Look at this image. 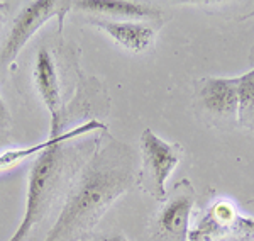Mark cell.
Segmentation results:
<instances>
[{
	"mask_svg": "<svg viewBox=\"0 0 254 241\" xmlns=\"http://www.w3.org/2000/svg\"><path fill=\"white\" fill-rule=\"evenodd\" d=\"M141 166L137 170V185L144 194L158 202L168 195L166 182L183 157V148L178 143H170L159 138L153 129H144L139 140Z\"/></svg>",
	"mask_w": 254,
	"mask_h": 241,
	"instance_id": "obj_3",
	"label": "cell"
},
{
	"mask_svg": "<svg viewBox=\"0 0 254 241\" xmlns=\"http://www.w3.org/2000/svg\"><path fill=\"white\" fill-rule=\"evenodd\" d=\"M237 95H239V117L243 122L254 119V70L237 77Z\"/></svg>",
	"mask_w": 254,
	"mask_h": 241,
	"instance_id": "obj_11",
	"label": "cell"
},
{
	"mask_svg": "<svg viewBox=\"0 0 254 241\" xmlns=\"http://www.w3.org/2000/svg\"><path fill=\"white\" fill-rule=\"evenodd\" d=\"M12 126V117H10V112L7 109L5 102L0 97V129L2 131H9Z\"/></svg>",
	"mask_w": 254,
	"mask_h": 241,
	"instance_id": "obj_12",
	"label": "cell"
},
{
	"mask_svg": "<svg viewBox=\"0 0 254 241\" xmlns=\"http://www.w3.org/2000/svg\"><path fill=\"white\" fill-rule=\"evenodd\" d=\"M73 7L81 14H87L88 19L158 22L163 17V12L154 9L149 3L129 2V0H83V2H75Z\"/></svg>",
	"mask_w": 254,
	"mask_h": 241,
	"instance_id": "obj_9",
	"label": "cell"
},
{
	"mask_svg": "<svg viewBox=\"0 0 254 241\" xmlns=\"http://www.w3.org/2000/svg\"><path fill=\"white\" fill-rule=\"evenodd\" d=\"M196 104L212 117L225 121L237 119L239 95L237 79H217L207 77L196 83Z\"/></svg>",
	"mask_w": 254,
	"mask_h": 241,
	"instance_id": "obj_8",
	"label": "cell"
},
{
	"mask_svg": "<svg viewBox=\"0 0 254 241\" xmlns=\"http://www.w3.org/2000/svg\"><path fill=\"white\" fill-rule=\"evenodd\" d=\"M227 236L254 240V221L237 214L231 202L219 201L212 204L198 224L190 230L188 241H217Z\"/></svg>",
	"mask_w": 254,
	"mask_h": 241,
	"instance_id": "obj_7",
	"label": "cell"
},
{
	"mask_svg": "<svg viewBox=\"0 0 254 241\" xmlns=\"http://www.w3.org/2000/svg\"><path fill=\"white\" fill-rule=\"evenodd\" d=\"M92 26L104 31L110 39L122 50L141 55L153 48L156 31L149 22L142 20H107V19H87Z\"/></svg>",
	"mask_w": 254,
	"mask_h": 241,
	"instance_id": "obj_10",
	"label": "cell"
},
{
	"mask_svg": "<svg viewBox=\"0 0 254 241\" xmlns=\"http://www.w3.org/2000/svg\"><path fill=\"white\" fill-rule=\"evenodd\" d=\"M136 182L137 166L132 148L110 136L109 131L104 133L97 150L73 182L44 241L83 240Z\"/></svg>",
	"mask_w": 254,
	"mask_h": 241,
	"instance_id": "obj_1",
	"label": "cell"
},
{
	"mask_svg": "<svg viewBox=\"0 0 254 241\" xmlns=\"http://www.w3.org/2000/svg\"><path fill=\"white\" fill-rule=\"evenodd\" d=\"M0 7H2V3H0Z\"/></svg>",
	"mask_w": 254,
	"mask_h": 241,
	"instance_id": "obj_15",
	"label": "cell"
},
{
	"mask_svg": "<svg viewBox=\"0 0 254 241\" xmlns=\"http://www.w3.org/2000/svg\"><path fill=\"white\" fill-rule=\"evenodd\" d=\"M12 143L10 136H9V131H2L0 129V153H2L3 148H7Z\"/></svg>",
	"mask_w": 254,
	"mask_h": 241,
	"instance_id": "obj_13",
	"label": "cell"
},
{
	"mask_svg": "<svg viewBox=\"0 0 254 241\" xmlns=\"http://www.w3.org/2000/svg\"><path fill=\"white\" fill-rule=\"evenodd\" d=\"M32 80L41 100L46 105L51 116V131L49 138L61 134V116H63L66 102L63 99V83H61V72L58 63V55L51 46H41L38 50L32 67Z\"/></svg>",
	"mask_w": 254,
	"mask_h": 241,
	"instance_id": "obj_6",
	"label": "cell"
},
{
	"mask_svg": "<svg viewBox=\"0 0 254 241\" xmlns=\"http://www.w3.org/2000/svg\"><path fill=\"white\" fill-rule=\"evenodd\" d=\"M71 7V2H63V0H36V2H27L17 12V15L12 20L9 31H7L3 44L0 48V65L2 67H10L12 63H15L20 51L27 44V41L48 20L58 19V29H63L64 15L68 14Z\"/></svg>",
	"mask_w": 254,
	"mask_h": 241,
	"instance_id": "obj_4",
	"label": "cell"
},
{
	"mask_svg": "<svg viewBox=\"0 0 254 241\" xmlns=\"http://www.w3.org/2000/svg\"><path fill=\"white\" fill-rule=\"evenodd\" d=\"M195 199L196 194L190 180L176 182L151 223L153 241H188Z\"/></svg>",
	"mask_w": 254,
	"mask_h": 241,
	"instance_id": "obj_5",
	"label": "cell"
},
{
	"mask_svg": "<svg viewBox=\"0 0 254 241\" xmlns=\"http://www.w3.org/2000/svg\"><path fill=\"white\" fill-rule=\"evenodd\" d=\"M97 241H129L126 238L124 235H119V233H116V235H107V236H100Z\"/></svg>",
	"mask_w": 254,
	"mask_h": 241,
	"instance_id": "obj_14",
	"label": "cell"
},
{
	"mask_svg": "<svg viewBox=\"0 0 254 241\" xmlns=\"http://www.w3.org/2000/svg\"><path fill=\"white\" fill-rule=\"evenodd\" d=\"M107 131L109 126L98 119L81 122L55 136L53 145L36 157L27 182L26 211L9 241H27L32 230L46 221L60 202H64L75 178L100 141V136L81 138Z\"/></svg>",
	"mask_w": 254,
	"mask_h": 241,
	"instance_id": "obj_2",
	"label": "cell"
}]
</instances>
